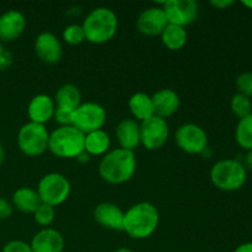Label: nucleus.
I'll return each mask as SVG.
<instances>
[{
	"instance_id": "1",
	"label": "nucleus",
	"mask_w": 252,
	"mask_h": 252,
	"mask_svg": "<svg viewBox=\"0 0 252 252\" xmlns=\"http://www.w3.org/2000/svg\"><path fill=\"white\" fill-rule=\"evenodd\" d=\"M160 214L150 202H139L125 212L123 231L129 238L144 240L150 238L159 226Z\"/></svg>"
},
{
	"instance_id": "2",
	"label": "nucleus",
	"mask_w": 252,
	"mask_h": 252,
	"mask_svg": "<svg viewBox=\"0 0 252 252\" xmlns=\"http://www.w3.org/2000/svg\"><path fill=\"white\" fill-rule=\"evenodd\" d=\"M137 170L134 152L116 148L103 155L98 164L101 179L110 185H122L129 181Z\"/></svg>"
},
{
	"instance_id": "3",
	"label": "nucleus",
	"mask_w": 252,
	"mask_h": 252,
	"mask_svg": "<svg viewBox=\"0 0 252 252\" xmlns=\"http://www.w3.org/2000/svg\"><path fill=\"white\" fill-rule=\"evenodd\" d=\"M85 41L93 44H103L117 33L118 17L110 7L100 6L89 12L81 24Z\"/></svg>"
},
{
	"instance_id": "4",
	"label": "nucleus",
	"mask_w": 252,
	"mask_h": 252,
	"mask_svg": "<svg viewBox=\"0 0 252 252\" xmlns=\"http://www.w3.org/2000/svg\"><path fill=\"white\" fill-rule=\"evenodd\" d=\"M209 177L214 186L224 192L243 189L248 180V170L238 159H223L212 166Z\"/></svg>"
},
{
	"instance_id": "5",
	"label": "nucleus",
	"mask_w": 252,
	"mask_h": 252,
	"mask_svg": "<svg viewBox=\"0 0 252 252\" xmlns=\"http://www.w3.org/2000/svg\"><path fill=\"white\" fill-rule=\"evenodd\" d=\"M85 134L73 126L57 127L49 133L48 150L61 159H76L84 152Z\"/></svg>"
},
{
	"instance_id": "6",
	"label": "nucleus",
	"mask_w": 252,
	"mask_h": 252,
	"mask_svg": "<svg viewBox=\"0 0 252 252\" xmlns=\"http://www.w3.org/2000/svg\"><path fill=\"white\" fill-rule=\"evenodd\" d=\"M49 132L43 125L29 122L17 132V147L24 155L38 158L48 150Z\"/></svg>"
},
{
	"instance_id": "7",
	"label": "nucleus",
	"mask_w": 252,
	"mask_h": 252,
	"mask_svg": "<svg viewBox=\"0 0 252 252\" xmlns=\"http://www.w3.org/2000/svg\"><path fill=\"white\" fill-rule=\"evenodd\" d=\"M36 191L42 203L58 207L69 198L71 185L64 175L59 172H49L39 180Z\"/></svg>"
},
{
	"instance_id": "8",
	"label": "nucleus",
	"mask_w": 252,
	"mask_h": 252,
	"mask_svg": "<svg viewBox=\"0 0 252 252\" xmlns=\"http://www.w3.org/2000/svg\"><path fill=\"white\" fill-rule=\"evenodd\" d=\"M106 121L107 113L100 103L85 102L80 103V106L74 110L71 126L84 134H88L94 130L103 129Z\"/></svg>"
},
{
	"instance_id": "9",
	"label": "nucleus",
	"mask_w": 252,
	"mask_h": 252,
	"mask_svg": "<svg viewBox=\"0 0 252 252\" xmlns=\"http://www.w3.org/2000/svg\"><path fill=\"white\" fill-rule=\"evenodd\" d=\"M175 142L182 152L189 155L203 154L208 149V135L198 125L185 123L176 129Z\"/></svg>"
},
{
	"instance_id": "10",
	"label": "nucleus",
	"mask_w": 252,
	"mask_h": 252,
	"mask_svg": "<svg viewBox=\"0 0 252 252\" xmlns=\"http://www.w3.org/2000/svg\"><path fill=\"white\" fill-rule=\"evenodd\" d=\"M170 128L166 120L153 116L140 123V144L148 150H159L167 143Z\"/></svg>"
},
{
	"instance_id": "11",
	"label": "nucleus",
	"mask_w": 252,
	"mask_h": 252,
	"mask_svg": "<svg viewBox=\"0 0 252 252\" xmlns=\"http://www.w3.org/2000/svg\"><path fill=\"white\" fill-rule=\"evenodd\" d=\"M169 24L186 29L193 24L199 14V5L194 0H167L162 2Z\"/></svg>"
},
{
	"instance_id": "12",
	"label": "nucleus",
	"mask_w": 252,
	"mask_h": 252,
	"mask_svg": "<svg viewBox=\"0 0 252 252\" xmlns=\"http://www.w3.org/2000/svg\"><path fill=\"white\" fill-rule=\"evenodd\" d=\"M36 56L46 64H57L63 57V47L58 37L52 32H41L33 43Z\"/></svg>"
},
{
	"instance_id": "13",
	"label": "nucleus",
	"mask_w": 252,
	"mask_h": 252,
	"mask_svg": "<svg viewBox=\"0 0 252 252\" xmlns=\"http://www.w3.org/2000/svg\"><path fill=\"white\" fill-rule=\"evenodd\" d=\"M169 25L162 6H152L143 10L137 20V29L147 37L160 36Z\"/></svg>"
},
{
	"instance_id": "14",
	"label": "nucleus",
	"mask_w": 252,
	"mask_h": 252,
	"mask_svg": "<svg viewBox=\"0 0 252 252\" xmlns=\"http://www.w3.org/2000/svg\"><path fill=\"white\" fill-rule=\"evenodd\" d=\"M26 17L19 10H7L0 15V43L15 41L26 29Z\"/></svg>"
},
{
	"instance_id": "15",
	"label": "nucleus",
	"mask_w": 252,
	"mask_h": 252,
	"mask_svg": "<svg viewBox=\"0 0 252 252\" xmlns=\"http://www.w3.org/2000/svg\"><path fill=\"white\" fill-rule=\"evenodd\" d=\"M94 219L102 228L115 231H123L125 212L112 202L98 203L94 209Z\"/></svg>"
},
{
	"instance_id": "16",
	"label": "nucleus",
	"mask_w": 252,
	"mask_h": 252,
	"mask_svg": "<svg viewBox=\"0 0 252 252\" xmlns=\"http://www.w3.org/2000/svg\"><path fill=\"white\" fill-rule=\"evenodd\" d=\"M54 111H56V103L49 95L46 94H38L30 100L27 106V116L30 122L37 123V125H46L47 122L53 118Z\"/></svg>"
},
{
	"instance_id": "17",
	"label": "nucleus",
	"mask_w": 252,
	"mask_h": 252,
	"mask_svg": "<svg viewBox=\"0 0 252 252\" xmlns=\"http://www.w3.org/2000/svg\"><path fill=\"white\" fill-rule=\"evenodd\" d=\"M32 252H63L64 238L57 229L43 228L32 238Z\"/></svg>"
},
{
	"instance_id": "18",
	"label": "nucleus",
	"mask_w": 252,
	"mask_h": 252,
	"mask_svg": "<svg viewBox=\"0 0 252 252\" xmlns=\"http://www.w3.org/2000/svg\"><path fill=\"white\" fill-rule=\"evenodd\" d=\"M116 139L120 148L134 152L140 145V123L133 118H125L116 127Z\"/></svg>"
},
{
	"instance_id": "19",
	"label": "nucleus",
	"mask_w": 252,
	"mask_h": 252,
	"mask_svg": "<svg viewBox=\"0 0 252 252\" xmlns=\"http://www.w3.org/2000/svg\"><path fill=\"white\" fill-rule=\"evenodd\" d=\"M155 116L164 120L171 117L180 108V96L175 90L169 88L160 89L152 96Z\"/></svg>"
},
{
	"instance_id": "20",
	"label": "nucleus",
	"mask_w": 252,
	"mask_h": 252,
	"mask_svg": "<svg viewBox=\"0 0 252 252\" xmlns=\"http://www.w3.org/2000/svg\"><path fill=\"white\" fill-rule=\"evenodd\" d=\"M41 203L38 193L32 187H20L12 194V207L21 213L33 214Z\"/></svg>"
},
{
	"instance_id": "21",
	"label": "nucleus",
	"mask_w": 252,
	"mask_h": 252,
	"mask_svg": "<svg viewBox=\"0 0 252 252\" xmlns=\"http://www.w3.org/2000/svg\"><path fill=\"white\" fill-rule=\"evenodd\" d=\"M111 138L105 129L94 130L85 134L84 150L90 157H103L110 152Z\"/></svg>"
},
{
	"instance_id": "22",
	"label": "nucleus",
	"mask_w": 252,
	"mask_h": 252,
	"mask_svg": "<svg viewBox=\"0 0 252 252\" xmlns=\"http://www.w3.org/2000/svg\"><path fill=\"white\" fill-rule=\"evenodd\" d=\"M128 107H129L130 113L135 118V121L140 123L155 116L152 96L145 93L133 94L128 101Z\"/></svg>"
},
{
	"instance_id": "23",
	"label": "nucleus",
	"mask_w": 252,
	"mask_h": 252,
	"mask_svg": "<svg viewBox=\"0 0 252 252\" xmlns=\"http://www.w3.org/2000/svg\"><path fill=\"white\" fill-rule=\"evenodd\" d=\"M54 103L57 108H65L74 111L81 103V93L79 88L74 84H64L57 90L54 95Z\"/></svg>"
},
{
	"instance_id": "24",
	"label": "nucleus",
	"mask_w": 252,
	"mask_h": 252,
	"mask_svg": "<svg viewBox=\"0 0 252 252\" xmlns=\"http://www.w3.org/2000/svg\"><path fill=\"white\" fill-rule=\"evenodd\" d=\"M162 44L170 51H180L184 48L189 39V34L185 27L169 24L160 34Z\"/></svg>"
},
{
	"instance_id": "25",
	"label": "nucleus",
	"mask_w": 252,
	"mask_h": 252,
	"mask_svg": "<svg viewBox=\"0 0 252 252\" xmlns=\"http://www.w3.org/2000/svg\"><path fill=\"white\" fill-rule=\"evenodd\" d=\"M235 140L245 152L252 149V113L239 120L235 128Z\"/></svg>"
},
{
	"instance_id": "26",
	"label": "nucleus",
	"mask_w": 252,
	"mask_h": 252,
	"mask_svg": "<svg viewBox=\"0 0 252 252\" xmlns=\"http://www.w3.org/2000/svg\"><path fill=\"white\" fill-rule=\"evenodd\" d=\"M230 110L239 120L252 113V100L236 93L230 100Z\"/></svg>"
},
{
	"instance_id": "27",
	"label": "nucleus",
	"mask_w": 252,
	"mask_h": 252,
	"mask_svg": "<svg viewBox=\"0 0 252 252\" xmlns=\"http://www.w3.org/2000/svg\"><path fill=\"white\" fill-rule=\"evenodd\" d=\"M32 216H33L34 221L39 226L49 228V225L53 223L54 218H56V209H54V207L48 206V204L41 203Z\"/></svg>"
},
{
	"instance_id": "28",
	"label": "nucleus",
	"mask_w": 252,
	"mask_h": 252,
	"mask_svg": "<svg viewBox=\"0 0 252 252\" xmlns=\"http://www.w3.org/2000/svg\"><path fill=\"white\" fill-rule=\"evenodd\" d=\"M62 38L65 43L70 44V46H79V44L85 41V33H84L83 26L78 24L68 25L63 30Z\"/></svg>"
},
{
	"instance_id": "29",
	"label": "nucleus",
	"mask_w": 252,
	"mask_h": 252,
	"mask_svg": "<svg viewBox=\"0 0 252 252\" xmlns=\"http://www.w3.org/2000/svg\"><path fill=\"white\" fill-rule=\"evenodd\" d=\"M235 88L238 94L252 100V71H244L235 79Z\"/></svg>"
},
{
	"instance_id": "30",
	"label": "nucleus",
	"mask_w": 252,
	"mask_h": 252,
	"mask_svg": "<svg viewBox=\"0 0 252 252\" xmlns=\"http://www.w3.org/2000/svg\"><path fill=\"white\" fill-rule=\"evenodd\" d=\"M73 112L74 111L65 110V108H57L54 111L53 120L58 123V127H64V126H71L73 123Z\"/></svg>"
},
{
	"instance_id": "31",
	"label": "nucleus",
	"mask_w": 252,
	"mask_h": 252,
	"mask_svg": "<svg viewBox=\"0 0 252 252\" xmlns=\"http://www.w3.org/2000/svg\"><path fill=\"white\" fill-rule=\"evenodd\" d=\"M1 252H32L29 243L22 240H11L6 243Z\"/></svg>"
},
{
	"instance_id": "32",
	"label": "nucleus",
	"mask_w": 252,
	"mask_h": 252,
	"mask_svg": "<svg viewBox=\"0 0 252 252\" xmlns=\"http://www.w3.org/2000/svg\"><path fill=\"white\" fill-rule=\"evenodd\" d=\"M14 57L12 53L4 46V43H0V71H4L12 65Z\"/></svg>"
},
{
	"instance_id": "33",
	"label": "nucleus",
	"mask_w": 252,
	"mask_h": 252,
	"mask_svg": "<svg viewBox=\"0 0 252 252\" xmlns=\"http://www.w3.org/2000/svg\"><path fill=\"white\" fill-rule=\"evenodd\" d=\"M12 212H14V207H12L11 202L0 197V220L9 219L11 217Z\"/></svg>"
},
{
	"instance_id": "34",
	"label": "nucleus",
	"mask_w": 252,
	"mask_h": 252,
	"mask_svg": "<svg viewBox=\"0 0 252 252\" xmlns=\"http://www.w3.org/2000/svg\"><path fill=\"white\" fill-rule=\"evenodd\" d=\"M209 4H211V6L216 7L217 10H226L230 6H233L235 1L234 0H213Z\"/></svg>"
},
{
	"instance_id": "35",
	"label": "nucleus",
	"mask_w": 252,
	"mask_h": 252,
	"mask_svg": "<svg viewBox=\"0 0 252 252\" xmlns=\"http://www.w3.org/2000/svg\"><path fill=\"white\" fill-rule=\"evenodd\" d=\"M243 164L244 166L246 167L248 171H252V149L249 150V152H246L245 157H244V160H243Z\"/></svg>"
},
{
	"instance_id": "36",
	"label": "nucleus",
	"mask_w": 252,
	"mask_h": 252,
	"mask_svg": "<svg viewBox=\"0 0 252 252\" xmlns=\"http://www.w3.org/2000/svg\"><path fill=\"white\" fill-rule=\"evenodd\" d=\"M234 252H252V243H244L239 245Z\"/></svg>"
},
{
	"instance_id": "37",
	"label": "nucleus",
	"mask_w": 252,
	"mask_h": 252,
	"mask_svg": "<svg viewBox=\"0 0 252 252\" xmlns=\"http://www.w3.org/2000/svg\"><path fill=\"white\" fill-rule=\"evenodd\" d=\"M76 160H78L79 162H81V164H86V162L90 161V155L84 150V152H81L80 154L76 157Z\"/></svg>"
},
{
	"instance_id": "38",
	"label": "nucleus",
	"mask_w": 252,
	"mask_h": 252,
	"mask_svg": "<svg viewBox=\"0 0 252 252\" xmlns=\"http://www.w3.org/2000/svg\"><path fill=\"white\" fill-rule=\"evenodd\" d=\"M5 158H6V152H5V148L2 145V143L0 142V165L5 161Z\"/></svg>"
},
{
	"instance_id": "39",
	"label": "nucleus",
	"mask_w": 252,
	"mask_h": 252,
	"mask_svg": "<svg viewBox=\"0 0 252 252\" xmlns=\"http://www.w3.org/2000/svg\"><path fill=\"white\" fill-rule=\"evenodd\" d=\"M241 5H244V6L248 7V9L252 10V0H244V1H241Z\"/></svg>"
},
{
	"instance_id": "40",
	"label": "nucleus",
	"mask_w": 252,
	"mask_h": 252,
	"mask_svg": "<svg viewBox=\"0 0 252 252\" xmlns=\"http://www.w3.org/2000/svg\"><path fill=\"white\" fill-rule=\"evenodd\" d=\"M115 252H133V251L128 248H120V249H117Z\"/></svg>"
}]
</instances>
